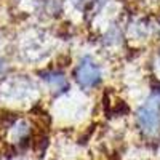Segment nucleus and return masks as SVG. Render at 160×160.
I'll return each instance as SVG.
<instances>
[{
  "label": "nucleus",
  "instance_id": "obj_1",
  "mask_svg": "<svg viewBox=\"0 0 160 160\" xmlns=\"http://www.w3.org/2000/svg\"><path fill=\"white\" fill-rule=\"evenodd\" d=\"M138 123L146 135H154L160 128V98H152L138 112Z\"/></svg>",
  "mask_w": 160,
  "mask_h": 160
},
{
  "label": "nucleus",
  "instance_id": "obj_2",
  "mask_svg": "<svg viewBox=\"0 0 160 160\" xmlns=\"http://www.w3.org/2000/svg\"><path fill=\"white\" fill-rule=\"evenodd\" d=\"M75 77H77V82L83 88H91V87H95V85L99 83L101 71L90 58H83L77 66Z\"/></svg>",
  "mask_w": 160,
  "mask_h": 160
},
{
  "label": "nucleus",
  "instance_id": "obj_3",
  "mask_svg": "<svg viewBox=\"0 0 160 160\" xmlns=\"http://www.w3.org/2000/svg\"><path fill=\"white\" fill-rule=\"evenodd\" d=\"M47 80L48 82L55 87V88H59V90H62V88H66V78L61 75V74H51L50 77H47Z\"/></svg>",
  "mask_w": 160,
  "mask_h": 160
}]
</instances>
